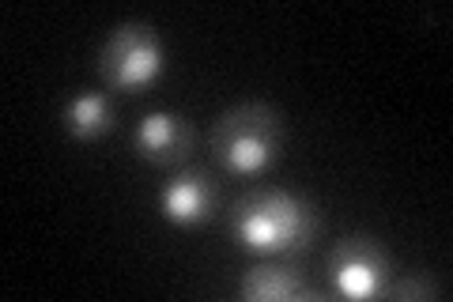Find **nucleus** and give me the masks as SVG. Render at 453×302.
Returning a JSON list of instances; mask_svg holds the SVG:
<instances>
[{"label": "nucleus", "instance_id": "20e7f679", "mask_svg": "<svg viewBox=\"0 0 453 302\" xmlns=\"http://www.w3.org/2000/svg\"><path fill=\"white\" fill-rule=\"evenodd\" d=\"M329 276H333L336 295H344V298L386 295L389 253L374 238H344L329 257Z\"/></svg>", "mask_w": 453, "mask_h": 302}, {"label": "nucleus", "instance_id": "7ed1b4c3", "mask_svg": "<svg viewBox=\"0 0 453 302\" xmlns=\"http://www.w3.org/2000/svg\"><path fill=\"white\" fill-rule=\"evenodd\" d=\"M166 68V46L151 23L129 19L113 27L98 50V72L113 91H144Z\"/></svg>", "mask_w": 453, "mask_h": 302}, {"label": "nucleus", "instance_id": "1a4fd4ad", "mask_svg": "<svg viewBox=\"0 0 453 302\" xmlns=\"http://www.w3.org/2000/svg\"><path fill=\"white\" fill-rule=\"evenodd\" d=\"M386 295L389 298H408V302H423V298H434L438 295V283H431V280H423V276H408V280H401V283H393V287H386Z\"/></svg>", "mask_w": 453, "mask_h": 302}, {"label": "nucleus", "instance_id": "0eeeda50", "mask_svg": "<svg viewBox=\"0 0 453 302\" xmlns=\"http://www.w3.org/2000/svg\"><path fill=\"white\" fill-rule=\"evenodd\" d=\"M238 295L246 302H299V298H318L306 287L303 272L295 265H283L280 257H268L242 272L238 280Z\"/></svg>", "mask_w": 453, "mask_h": 302}, {"label": "nucleus", "instance_id": "6e6552de", "mask_svg": "<svg viewBox=\"0 0 453 302\" xmlns=\"http://www.w3.org/2000/svg\"><path fill=\"white\" fill-rule=\"evenodd\" d=\"M61 121H65V133L73 140H83L91 143L98 136H106L113 128V103L103 95V91H83V95H73L61 110Z\"/></svg>", "mask_w": 453, "mask_h": 302}, {"label": "nucleus", "instance_id": "f03ea898", "mask_svg": "<svg viewBox=\"0 0 453 302\" xmlns=\"http://www.w3.org/2000/svg\"><path fill=\"white\" fill-rule=\"evenodd\" d=\"M283 128L280 113L265 103H242L219 113L216 128H211V151L223 170H231L238 178H261L265 170H273L283 148Z\"/></svg>", "mask_w": 453, "mask_h": 302}, {"label": "nucleus", "instance_id": "39448f33", "mask_svg": "<svg viewBox=\"0 0 453 302\" xmlns=\"http://www.w3.org/2000/svg\"><path fill=\"white\" fill-rule=\"evenodd\" d=\"M216 205H219V190L204 170H181L159 193L163 220L174 227H186V231L189 227H204L216 215Z\"/></svg>", "mask_w": 453, "mask_h": 302}, {"label": "nucleus", "instance_id": "423d86ee", "mask_svg": "<svg viewBox=\"0 0 453 302\" xmlns=\"http://www.w3.org/2000/svg\"><path fill=\"white\" fill-rule=\"evenodd\" d=\"M133 148L144 163L151 166H174L186 163V155L193 148V128L189 121L174 110H151L140 118L133 133Z\"/></svg>", "mask_w": 453, "mask_h": 302}, {"label": "nucleus", "instance_id": "f257e3e1", "mask_svg": "<svg viewBox=\"0 0 453 302\" xmlns=\"http://www.w3.org/2000/svg\"><path fill=\"white\" fill-rule=\"evenodd\" d=\"M321 231V215L306 197L288 190H253L231 212V238L253 257L306 253Z\"/></svg>", "mask_w": 453, "mask_h": 302}]
</instances>
